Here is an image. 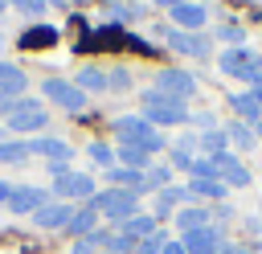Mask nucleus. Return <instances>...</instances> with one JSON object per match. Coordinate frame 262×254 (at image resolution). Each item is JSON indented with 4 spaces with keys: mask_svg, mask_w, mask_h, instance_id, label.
<instances>
[{
    "mask_svg": "<svg viewBox=\"0 0 262 254\" xmlns=\"http://www.w3.org/2000/svg\"><path fill=\"white\" fill-rule=\"evenodd\" d=\"M78 90H98V94H102V90H111V78H106L102 70H94V66H90V70H82V74H78Z\"/></svg>",
    "mask_w": 262,
    "mask_h": 254,
    "instance_id": "obj_23",
    "label": "nucleus"
},
{
    "mask_svg": "<svg viewBox=\"0 0 262 254\" xmlns=\"http://www.w3.org/2000/svg\"><path fill=\"white\" fill-rule=\"evenodd\" d=\"M53 41H57V29H49V25H33V29L20 33V45H25V49H45V45H53Z\"/></svg>",
    "mask_w": 262,
    "mask_h": 254,
    "instance_id": "obj_16",
    "label": "nucleus"
},
{
    "mask_svg": "<svg viewBox=\"0 0 262 254\" xmlns=\"http://www.w3.org/2000/svg\"><path fill=\"white\" fill-rule=\"evenodd\" d=\"M229 107H233L237 115H246V119H258V102H254L250 90H246V94H229Z\"/></svg>",
    "mask_w": 262,
    "mask_h": 254,
    "instance_id": "obj_28",
    "label": "nucleus"
},
{
    "mask_svg": "<svg viewBox=\"0 0 262 254\" xmlns=\"http://www.w3.org/2000/svg\"><path fill=\"white\" fill-rule=\"evenodd\" d=\"M156 90H160L164 98H172V102H184V98L196 90V82H192V74H184V70H160V74H156Z\"/></svg>",
    "mask_w": 262,
    "mask_h": 254,
    "instance_id": "obj_7",
    "label": "nucleus"
},
{
    "mask_svg": "<svg viewBox=\"0 0 262 254\" xmlns=\"http://www.w3.org/2000/svg\"><path fill=\"white\" fill-rule=\"evenodd\" d=\"M147 156H151V152H143V147H135V143H119V152H115V160H119L123 168H135V172H147Z\"/></svg>",
    "mask_w": 262,
    "mask_h": 254,
    "instance_id": "obj_17",
    "label": "nucleus"
},
{
    "mask_svg": "<svg viewBox=\"0 0 262 254\" xmlns=\"http://www.w3.org/2000/svg\"><path fill=\"white\" fill-rule=\"evenodd\" d=\"M250 94H254V102H258V115H262V82H258V86H254Z\"/></svg>",
    "mask_w": 262,
    "mask_h": 254,
    "instance_id": "obj_38",
    "label": "nucleus"
},
{
    "mask_svg": "<svg viewBox=\"0 0 262 254\" xmlns=\"http://www.w3.org/2000/svg\"><path fill=\"white\" fill-rule=\"evenodd\" d=\"M12 8H20V12H29V16H41L45 12V0H8Z\"/></svg>",
    "mask_w": 262,
    "mask_h": 254,
    "instance_id": "obj_34",
    "label": "nucleus"
},
{
    "mask_svg": "<svg viewBox=\"0 0 262 254\" xmlns=\"http://www.w3.org/2000/svg\"><path fill=\"white\" fill-rule=\"evenodd\" d=\"M258 78H262V57H258Z\"/></svg>",
    "mask_w": 262,
    "mask_h": 254,
    "instance_id": "obj_39",
    "label": "nucleus"
},
{
    "mask_svg": "<svg viewBox=\"0 0 262 254\" xmlns=\"http://www.w3.org/2000/svg\"><path fill=\"white\" fill-rule=\"evenodd\" d=\"M184 197H188V188H160V193H156V213L168 217V213L176 209V201H184Z\"/></svg>",
    "mask_w": 262,
    "mask_h": 254,
    "instance_id": "obj_24",
    "label": "nucleus"
},
{
    "mask_svg": "<svg viewBox=\"0 0 262 254\" xmlns=\"http://www.w3.org/2000/svg\"><path fill=\"white\" fill-rule=\"evenodd\" d=\"M94 221H98V209H94V205H86V209H74V217H70L66 234H78V238H86V234H94Z\"/></svg>",
    "mask_w": 262,
    "mask_h": 254,
    "instance_id": "obj_18",
    "label": "nucleus"
},
{
    "mask_svg": "<svg viewBox=\"0 0 262 254\" xmlns=\"http://www.w3.org/2000/svg\"><path fill=\"white\" fill-rule=\"evenodd\" d=\"M225 139H229V143H237V147H254V139H258V135H254L246 123H229V127H225Z\"/></svg>",
    "mask_w": 262,
    "mask_h": 254,
    "instance_id": "obj_26",
    "label": "nucleus"
},
{
    "mask_svg": "<svg viewBox=\"0 0 262 254\" xmlns=\"http://www.w3.org/2000/svg\"><path fill=\"white\" fill-rule=\"evenodd\" d=\"M4 4H8V0H0V12H4Z\"/></svg>",
    "mask_w": 262,
    "mask_h": 254,
    "instance_id": "obj_41",
    "label": "nucleus"
},
{
    "mask_svg": "<svg viewBox=\"0 0 262 254\" xmlns=\"http://www.w3.org/2000/svg\"><path fill=\"white\" fill-rule=\"evenodd\" d=\"M29 156V139H0V164H25Z\"/></svg>",
    "mask_w": 262,
    "mask_h": 254,
    "instance_id": "obj_20",
    "label": "nucleus"
},
{
    "mask_svg": "<svg viewBox=\"0 0 262 254\" xmlns=\"http://www.w3.org/2000/svg\"><path fill=\"white\" fill-rule=\"evenodd\" d=\"M8 197H12V184H8V180H0V201L8 205Z\"/></svg>",
    "mask_w": 262,
    "mask_h": 254,
    "instance_id": "obj_36",
    "label": "nucleus"
},
{
    "mask_svg": "<svg viewBox=\"0 0 262 254\" xmlns=\"http://www.w3.org/2000/svg\"><path fill=\"white\" fill-rule=\"evenodd\" d=\"M49 94V102H57L61 111H82L86 107V90H78V82H66V78H45L41 86Z\"/></svg>",
    "mask_w": 262,
    "mask_h": 254,
    "instance_id": "obj_6",
    "label": "nucleus"
},
{
    "mask_svg": "<svg viewBox=\"0 0 262 254\" xmlns=\"http://www.w3.org/2000/svg\"><path fill=\"white\" fill-rule=\"evenodd\" d=\"M213 160H217V180H221L225 188H229V184H233V188H246V184H250V172H246L242 160H233L229 152H221V156H213Z\"/></svg>",
    "mask_w": 262,
    "mask_h": 254,
    "instance_id": "obj_13",
    "label": "nucleus"
},
{
    "mask_svg": "<svg viewBox=\"0 0 262 254\" xmlns=\"http://www.w3.org/2000/svg\"><path fill=\"white\" fill-rule=\"evenodd\" d=\"M143 119H147L151 127H180V123H188V107L164 98L160 90H147V94H143Z\"/></svg>",
    "mask_w": 262,
    "mask_h": 254,
    "instance_id": "obj_2",
    "label": "nucleus"
},
{
    "mask_svg": "<svg viewBox=\"0 0 262 254\" xmlns=\"http://www.w3.org/2000/svg\"><path fill=\"white\" fill-rule=\"evenodd\" d=\"M0 49H4V37H0Z\"/></svg>",
    "mask_w": 262,
    "mask_h": 254,
    "instance_id": "obj_43",
    "label": "nucleus"
},
{
    "mask_svg": "<svg viewBox=\"0 0 262 254\" xmlns=\"http://www.w3.org/2000/svg\"><path fill=\"white\" fill-rule=\"evenodd\" d=\"M160 254H188V250H184V242H164Z\"/></svg>",
    "mask_w": 262,
    "mask_h": 254,
    "instance_id": "obj_35",
    "label": "nucleus"
},
{
    "mask_svg": "<svg viewBox=\"0 0 262 254\" xmlns=\"http://www.w3.org/2000/svg\"><path fill=\"white\" fill-rule=\"evenodd\" d=\"M0 86H12V90L20 94V90L29 86V78H25V74H20L16 66H8V61H0Z\"/></svg>",
    "mask_w": 262,
    "mask_h": 254,
    "instance_id": "obj_27",
    "label": "nucleus"
},
{
    "mask_svg": "<svg viewBox=\"0 0 262 254\" xmlns=\"http://www.w3.org/2000/svg\"><path fill=\"white\" fill-rule=\"evenodd\" d=\"M172 16H176L180 29H201V25H205V4H192V0H188V4H180Z\"/></svg>",
    "mask_w": 262,
    "mask_h": 254,
    "instance_id": "obj_21",
    "label": "nucleus"
},
{
    "mask_svg": "<svg viewBox=\"0 0 262 254\" xmlns=\"http://www.w3.org/2000/svg\"><path fill=\"white\" fill-rule=\"evenodd\" d=\"M258 221H262V205H258Z\"/></svg>",
    "mask_w": 262,
    "mask_h": 254,
    "instance_id": "obj_40",
    "label": "nucleus"
},
{
    "mask_svg": "<svg viewBox=\"0 0 262 254\" xmlns=\"http://www.w3.org/2000/svg\"><path fill=\"white\" fill-rule=\"evenodd\" d=\"M225 193H229V188H225L221 180H205V176H192V180H188V197H213V201H217V197H225Z\"/></svg>",
    "mask_w": 262,
    "mask_h": 254,
    "instance_id": "obj_22",
    "label": "nucleus"
},
{
    "mask_svg": "<svg viewBox=\"0 0 262 254\" xmlns=\"http://www.w3.org/2000/svg\"><path fill=\"white\" fill-rule=\"evenodd\" d=\"M217 37H221V41H225V45H233V49H237V45H242V41H246V29H242V25H225V29H221V33H217Z\"/></svg>",
    "mask_w": 262,
    "mask_h": 254,
    "instance_id": "obj_31",
    "label": "nucleus"
},
{
    "mask_svg": "<svg viewBox=\"0 0 262 254\" xmlns=\"http://www.w3.org/2000/svg\"><path fill=\"white\" fill-rule=\"evenodd\" d=\"M176 221H180V225H184V234H188V229L209 225V213H205V209H180V213H176Z\"/></svg>",
    "mask_w": 262,
    "mask_h": 254,
    "instance_id": "obj_29",
    "label": "nucleus"
},
{
    "mask_svg": "<svg viewBox=\"0 0 262 254\" xmlns=\"http://www.w3.org/2000/svg\"><path fill=\"white\" fill-rule=\"evenodd\" d=\"M111 180H115L119 188H127V193H135V197H139V193L147 188V172H135V168H123V164H119V168H111Z\"/></svg>",
    "mask_w": 262,
    "mask_h": 254,
    "instance_id": "obj_15",
    "label": "nucleus"
},
{
    "mask_svg": "<svg viewBox=\"0 0 262 254\" xmlns=\"http://www.w3.org/2000/svg\"><path fill=\"white\" fill-rule=\"evenodd\" d=\"M33 127H49V111L37 98H20L12 115L4 119V131H33Z\"/></svg>",
    "mask_w": 262,
    "mask_h": 254,
    "instance_id": "obj_5",
    "label": "nucleus"
},
{
    "mask_svg": "<svg viewBox=\"0 0 262 254\" xmlns=\"http://www.w3.org/2000/svg\"><path fill=\"white\" fill-rule=\"evenodd\" d=\"M115 135H119L123 143L143 147V152H160V147H164V135H160L143 115H119V119H115Z\"/></svg>",
    "mask_w": 262,
    "mask_h": 254,
    "instance_id": "obj_1",
    "label": "nucleus"
},
{
    "mask_svg": "<svg viewBox=\"0 0 262 254\" xmlns=\"http://www.w3.org/2000/svg\"><path fill=\"white\" fill-rule=\"evenodd\" d=\"M16 102H20V98H16V90H12V86H0V115H4V119L12 115V107H16Z\"/></svg>",
    "mask_w": 262,
    "mask_h": 254,
    "instance_id": "obj_32",
    "label": "nucleus"
},
{
    "mask_svg": "<svg viewBox=\"0 0 262 254\" xmlns=\"http://www.w3.org/2000/svg\"><path fill=\"white\" fill-rule=\"evenodd\" d=\"M90 205L98 209V213H106L111 221H127V217H135V205H139V197L135 193H127V188H106V193H94L90 197Z\"/></svg>",
    "mask_w": 262,
    "mask_h": 254,
    "instance_id": "obj_3",
    "label": "nucleus"
},
{
    "mask_svg": "<svg viewBox=\"0 0 262 254\" xmlns=\"http://www.w3.org/2000/svg\"><path fill=\"white\" fill-rule=\"evenodd\" d=\"M53 193H57L61 201H78V197H94V180H90L86 172H66V176H57V184H53Z\"/></svg>",
    "mask_w": 262,
    "mask_h": 254,
    "instance_id": "obj_12",
    "label": "nucleus"
},
{
    "mask_svg": "<svg viewBox=\"0 0 262 254\" xmlns=\"http://www.w3.org/2000/svg\"><path fill=\"white\" fill-rule=\"evenodd\" d=\"M49 205V188H37V184H16L12 188V197H8V209L12 213H37V209H45Z\"/></svg>",
    "mask_w": 262,
    "mask_h": 254,
    "instance_id": "obj_8",
    "label": "nucleus"
},
{
    "mask_svg": "<svg viewBox=\"0 0 262 254\" xmlns=\"http://www.w3.org/2000/svg\"><path fill=\"white\" fill-rule=\"evenodd\" d=\"M180 242H184V250H188V254H221V229H217V225L188 229Z\"/></svg>",
    "mask_w": 262,
    "mask_h": 254,
    "instance_id": "obj_10",
    "label": "nucleus"
},
{
    "mask_svg": "<svg viewBox=\"0 0 262 254\" xmlns=\"http://www.w3.org/2000/svg\"><path fill=\"white\" fill-rule=\"evenodd\" d=\"M102 254H115V250H102Z\"/></svg>",
    "mask_w": 262,
    "mask_h": 254,
    "instance_id": "obj_42",
    "label": "nucleus"
},
{
    "mask_svg": "<svg viewBox=\"0 0 262 254\" xmlns=\"http://www.w3.org/2000/svg\"><path fill=\"white\" fill-rule=\"evenodd\" d=\"M70 217H74V205H70V201H49L45 209L33 213V225H37V229H66Z\"/></svg>",
    "mask_w": 262,
    "mask_h": 254,
    "instance_id": "obj_11",
    "label": "nucleus"
},
{
    "mask_svg": "<svg viewBox=\"0 0 262 254\" xmlns=\"http://www.w3.org/2000/svg\"><path fill=\"white\" fill-rule=\"evenodd\" d=\"M258 135H262V127H258Z\"/></svg>",
    "mask_w": 262,
    "mask_h": 254,
    "instance_id": "obj_44",
    "label": "nucleus"
},
{
    "mask_svg": "<svg viewBox=\"0 0 262 254\" xmlns=\"http://www.w3.org/2000/svg\"><path fill=\"white\" fill-rule=\"evenodd\" d=\"M217 66H221V74H229V78H242V82H254V86L262 82V78H258V57H254L250 49H242V45H237V49H225V53L217 57Z\"/></svg>",
    "mask_w": 262,
    "mask_h": 254,
    "instance_id": "obj_4",
    "label": "nucleus"
},
{
    "mask_svg": "<svg viewBox=\"0 0 262 254\" xmlns=\"http://www.w3.org/2000/svg\"><path fill=\"white\" fill-rule=\"evenodd\" d=\"M119 229H123V238L139 242V238H151V234H156V217H143V213H135V217H127Z\"/></svg>",
    "mask_w": 262,
    "mask_h": 254,
    "instance_id": "obj_19",
    "label": "nucleus"
},
{
    "mask_svg": "<svg viewBox=\"0 0 262 254\" xmlns=\"http://www.w3.org/2000/svg\"><path fill=\"white\" fill-rule=\"evenodd\" d=\"M164 37H168V45H172V49H180V53H188V57H209V53H213V45H209V37H205V33L164 29Z\"/></svg>",
    "mask_w": 262,
    "mask_h": 254,
    "instance_id": "obj_9",
    "label": "nucleus"
},
{
    "mask_svg": "<svg viewBox=\"0 0 262 254\" xmlns=\"http://www.w3.org/2000/svg\"><path fill=\"white\" fill-rule=\"evenodd\" d=\"M221 143H225V127H209V131L196 135V147H205L213 156H221Z\"/></svg>",
    "mask_w": 262,
    "mask_h": 254,
    "instance_id": "obj_25",
    "label": "nucleus"
},
{
    "mask_svg": "<svg viewBox=\"0 0 262 254\" xmlns=\"http://www.w3.org/2000/svg\"><path fill=\"white\" fill-rule=\"evenodd\" d=\"M156 4H160V8H172V12H176V8H180V4H188V0H156Z\"/></svg>",
    "mask_w": 262,
    "mask_h": 254,
    "instance_id": "obj_37",
    "label": "nucleus"
},
{
    "mask_svg": "<svg viewBox=\"0 0 262 254\" xmlns=\"http://www.w3.org/2000/svg\"><path fill=\"white\" fill-rule=\"evenodd\" d=\"M29 152L33 156H49V164H70V156H74V147L66 143V139H53V135H37V139H29Z\"/></svg>",
    "mask_w": 262,
    "mask_h": 254,
    "instance_id": "obj_14",
    "label": "nucleus"
},
{
    "mask_svg": "<svg viewBox=\"0 0 262 254\" xmlns=\"http://www.w3.org/2000/svg\"><path fill=\"white\" fill-rule=\"evenodd\" d=\"M160 250H164V234H160V229H156L151 238L139 242V254H160Z\"/></svg>",
    "mask_w": 262,
    "mask_h": 254,
    "instance_id": "obj_33",
    "label": "nucleus"
},
{
    "mask_svg": "<svg viewBox=\"0 0 262 254\" xmlns=\"http://www.w3.org/2000/svg\"><path fill=\"white\" fill-rule=\"evenodd\" d=\"M86 156H90V160H94L98 168H115V152H111L106 143H98V139H94V143L86 147Z\"/></svg>",
    "mask_w": 262,
    "mask_h": 254,
    "instance_id": "obj_30",
    "label": "nucleus"
}]
</instances>
